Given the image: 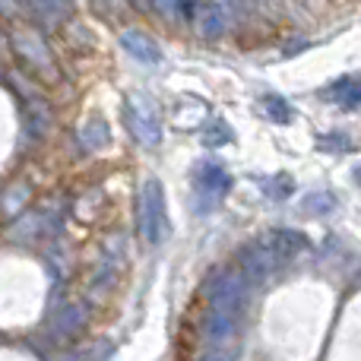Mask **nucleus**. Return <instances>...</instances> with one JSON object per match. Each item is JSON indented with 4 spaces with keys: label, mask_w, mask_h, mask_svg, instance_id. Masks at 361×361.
<instances>
[{
    "label": "nucleus",
    "mask_w": 361,
    "mask_h": 361,
    "mask_svg": "<svg viewBox=\"0 0 361 361\" xmlns=\"http://www.w3.org/2000/svg\"><path fill=\"white\" fill-rule=\"evenodd\" d=\"M146 219H143V231L156 241L159 235H162V197H159V187L149 184V190H146Z\"/></svg>",
    "instance_id": "obj_1"
},
{
    "label": "nucleus",
    "mask_w": 361,
    "mask_h": 361,
    "mask_svg": "<svg viewBox=\"0 0 361 361\" xmlns=\"http://www.w3.org/2000/svg\"><path fill=\"white\" fill-rule=\"evenodd\" d=\"M127 48H130V51H133V54H137V57H143V54H146V57H149V61H156V57H159V54H156V48H152L149 42L137 44V42H133V35L127 38Z\"/></svg>",
    "instance_id": "obj_2"
}]
</instances>
